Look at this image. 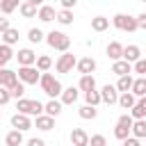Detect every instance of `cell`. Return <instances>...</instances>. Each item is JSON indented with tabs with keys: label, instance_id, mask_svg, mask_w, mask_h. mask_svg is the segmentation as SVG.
<instances>
[{
	"label": "cell",
	"instance_id": "obj_43",
	"mask_svg": "<svg viewBox=\"0 0 146 146\" xmlns=\"http://www.w3.org/2000/svg\"><path fill=\"white\" fill-rule=\"evenodd\" d=\"M27 146H46V141L39 137H32V139H27Z\"/></svg>",
	"mask_w": 146,
	"mask_h": 146
},
{
	"label": "cell",
	"instance_id": "obj_10",
	"mask_svg": "<svg viewBox=\"0 0 146 146\" xmlns=\"http://www.w3.org/2000/svg\"><path fill=\"white\" fill-rule=\"evenodd\" d=\"M16 59H18L21 66H36V52H34L32 48H23V50H18Z\"/></svg>",
	"mask_w": 146,
	"mask_h": 146
},
{
	"label": "cell",
	"instance_id": "obj_30",
	"mask_svg": "<svg viewBox=\"0 0 146 146\" xmlns=\"http://www.w3.org/2000/svg\"><path fill=\"white\" fill-rule=\"evenodd\" d=\"M119 105H121L123 110H132V107L137 105V98H135L132 94H121V96H119Z\"/></svg>",
	"mask_w": 146,
	"mask_h": 146
},
{
	"label": "cell",
	"instance_id": "obj_22",
	"mask_svg": "<svg viewBox=\"0 0 146 146\" xmlns=\"http://www.w3.org/2000/svg\"><path fill=\"white\" fill-rule=\"evenodd\" d=\"M78 89L80 91H94L96 89V78L94 75H80V82H78Z\"/></svg>",
	"mask_w": 146,
	"mask_h": 146
},
{
	"label": "cell",
	"instance_id": "obj_44",
	"mask_svg": "<svg viewBox=\"0 0 146 146\" xmlns=\"http://www.w3.org/2000/svg\"><path fill=\"white\" fill-rule=\"evenodd\" d=\"M123 146H141V141H139L137 137H128V139L123 141Z\"/></svg>",
	"mask_w": 146,
	"mask_h": 146
},
{
	"label": "cell",
	"instance_id": "obj_11",
	"mask_svg": "<svg viewBox=\"0 0 146 146\" xmlns=\"http://www.w3.org/2000/svg\"><path fill=\"white\" fill-rule=\"evenodd\" d=\"M96 59L94 57H82V59H78V64H75V68H78V73L80 75H91L94 71H96Z\"/></svg>",
	"mask_w": 146,
	"mask_h": 146
},
{
	"label": "cell",
	"instance_id": "obj_29",
	"mask_svg": "<svg viewBox=\"0 0 146 146\" xmlns=\"http://www.w3.org/2000/svg\"><path fill=\"white\" fill-rule=\"evenodd\" d=\"M14 57V50H11V46H0V68H7V62Z\"/></svg>",
	"mask_w": 146,
	"mask_h": 146
},
{
	"label": "cell",
	"instance_id": "obj_41",
	"mask_svg": "<svg viewBox=\"0 0 146 146\" xmlns=\"http://www.w3.org/2000/svg\"><path fill=\"white\" fill-rule=\"evenodd\" d=\"M7 30H11V25H9V18H5V16H0V34H5Z\"/></svg>",
	"mask_w": 146,
	"mask_h": 146
},
{
	"label": "cell",
	"instance_id": "obj_34",
	"mask_svg": "<svg viewBox=\"0 0 146 146\" xmlns=\"http://www.w3.org/2000/svg\"><path fill=\"white\" fill-rule=\"evenodd\" d=\"M55 21L62 23V25H71V23H73V11H68V9H59Z\"/></svg>",
	"mask_w": 146,
	"mask_h": 146
},
{
	"label": "cell",
	"instance_id": "obj_26",
	"mask_svg": "<svg viewBox=\"0 0 146 146\" xmlns=\"http://www.w3.org/2000/svg\"><path fill=\"white\" fill-rule=\"evenodd\" d=\"M23 144V132L18 130H9L5 135V146H21Z\"/></svg>",
	"mask_w": 146,
	"mask_h": 146
},
{
	"label": "cell",
	"instance_id": "obj_9",
	"mask_svg": "<svg viewBox=\"0 0 146 146\" xmlns=\"http://www.w3.org/2000/svg\"><path fill=\"white\" fill-rule=\"evenodd\" d=\"M21 14L25 16V18H34L36 14H39V9H41V2L39 0H25V2H21Z\"/></svg>",
	"mask_w": 146,
	"mask_h": 146
},
{
	"label": "cell",
	"instance_id": "obj_35",
	"mask_svg": "<svg viewBox=\"0 0 146 146\" xmlns=\"http://www.w3.org/2000/svg\"><path fill=\"white\" fill-rule=\"evenodd\" d=\"M18 7H21V5H18V0H2V2H0V11H2L5 16H7V14H11V11H14V9H18Z\"/></svg>",
	"mask_w": 146,
	"mask_h": 146
},
{
	"label": "cell",
	"instance_id": "obj_33",
	"mask_svg": "<svg viewBox=\"0 0 146 146\" xmlns=\"http://www.w3.org/2000/svg\"><path fill=\"white\" fill-rule=\"evenodd\" d=\"M50 66H52V59H50L48 55H39V57H36V68H39L41 73H48Z\"/></svg>",
	"mask_w": 146,
	"mask_h": 146
},
{
	"label": "cell",
	"instance_id": "obj_23",
	"mask_svg": "<svg viewBox=\"0 0 146 146\" xmlns=\"http://www.w3.org/2000/svg\"><path fill=\"white\" fill-rule=\"evenodd\" d=\"M130 116H132L135 121H141V119H146V100H144V98H139V100H137V105L130 110Z\"/></svg>",
	"mask_w": 146,
	"mask_h": 146
},
{
	"label": "cell",
	"instance_id": "obj_21",
	"mask_svg": "<svg viewBox=\"0 0 146 146\" xmlns=\"http://www.w3.org/2000/svg\"><path fill=\"white\" fill-rule=\"evenodd\" d=\"M132 84H135V78H132V75H123V78H119V82H116L114 87H116V91H121V94H130V91H132Z\"/></svg>",
	"mask_w": 146,
	"mask_h": 146
},
{
	"label": "cell",
	"instance_id": "obj_16",
	"mask_svg": "<svg viewBox=\"0 0 146 146\" xmlns=\"http://www.w3.org/2000/svg\"><path fill=\"white\" fill-rule=\"evenodd\" d=\"M123 48H125V46H121L119 41H112V43H107L105 52H107V57H110L112 62H119V59H123Z\"/></svg>",
	"mask_w": 146,
	"mask_h": 146
},
{
	"label": "cell",
	"instance_id": "obj_13",
	"mask_svg": "<svg viewBox=\"0 0 146 146\" xmlns=\"http://www.w3.org/2000/svg\"><path fill=\"white\" fill-rule=\"evenodd\" d=\"M11 128L14 130H18V132H25V130H30L32 128V121H30V116H25V114H14L11 116Z\"/></svg>",
	"mask_w": 146,
	"mask_h": 146
},
{
	"label": "cell",
	"instance_id": "obj_31",
	"mask_svg": "<svg viewBox=\"0 0 146 146\" xmlns=\"http://www.w3.org/2000/svg\"><path fill=\"white\" fill-rule=\"evenodd\" d=\"M78 114H80V119L89 121V119H96V116H98V110L91 107V105H82V107L78 110Z\"/></svg>",
	"mask_w": 146,
	"mask_h": 146
},
{
	"label": "cell",
	"instance_id": "obj_27",
	"mask_svg": "<svg viewBox=\"0 0 146 146\" xmlns=\"http://www.w3.org/2000/svg\"><path fill=\"white\" fill-rule=\"evenodd\" d=\"M110 27V18H105V16H94L91 18V30L94 32H105Z\"/></svg>",
	"mask_w": 146,
	"mask_h": 146
},
{
	"label": "cell",
	"instance_id": "obj_6",
	"mask_svg": "<svg viewBox=\"0 0 146 146\" xmlns=\"http://www.w3.org/2000/svg\"><path fill=\"white\" fill-rule=\"evenodd\" d=\"M112 23H114L116 30H123V32H135V30H139V27H137V18H135V16H128V14H116V16L112 18Z\"/></svg>",
	"mask_w": 146,
	"mask_h": 146
},
{
	"label": "cell",
	"instance_id": "obj_2",
	"mask_svg": "<svg viewBox=\"0 0 146 146\" xmlns=\"http://www.w3.org/2000/svg\"><path fill=\"white\" fill-rule=\"evenodd\" d=\"M46 43H48L50 48L59 50V52H68L71 36H68V34H64V32H59V30H50V32L46 34Z\"/></svg>",
	"mask_w": 146,
	"mask_h": 146
},
{
	"label": "cell",
	"instance_id": "obj_42",
	"mask_svg": "<svg viewBox=\"0 0 146 146\" xmlns=\"http://www.w3.org/2000/svg\"><path fill=\"white\" fill-rule=\"evenodd\" d=\"M135 18H137V27L139 30H146V11L139 14V16H135Z\"/></svg>",
	"mask_w": 146,
	"mask_h": 146
},
{
	"label": "cell",
	"instance_id": "obj_18",
	"mask_svg": "<svg viewBox=\"0 0 146 146\" xmlns=\"http://www.w3.org/2000/svg\"><path fill=\"white\" fill-rule=\"evenodd\" d=\"M112 73H114V75H119V78L130 75V73H132V64H128L125 59H119V62H114V64H112Z\"/></svg>",
	"mask_w": 146,
	"mask_h": 146
},
{
	"label": "cell",
	"instance_id": "obj_28",
	"mask_svg": "<svg viewBox=\"0 0 146 146\" xmlns=\"http://www.w3.org/2000/svg\"><path fill=\"white\" fill-rule=\"evenodd\" d=\"M18 39H21V34H18L16 27H11V30H7V32L2 34V43H5V46H14V43H18Z\"/></svg>",
	"mask_w": 146,
	"mask_h": 146
},
{
	"label": "cell",
	"instance_id": "obj_12",
	"mask_svg": "<svg viewBox=\"0 0 146 146\" xmlns=\"http://www.w3.org/2000/svg\"><path fill=\"white\" fill-rule=\"evenodd\" d=\"M89 135L84 128H73L71 130V146H89Z\"/></svg>",
	"mask_w": 146,
	"mask_h": 146
},
{
	"label": "cell",
	"instance_id": "obj_25",
	"mask_svg": "<svg viewBox=\"0 0 146 146\" xmlns=\"http://www.w3.org/2000/svg\"><path fill=\"white\" fill-rule=\"evenodd\" d=\"M135 98H146V78H135V84H132V91H130Z\"/></svg>",
	"mask_w": 146,
	"mask_h": 146
},
{
	"label": "cell",
	"instance_id": "obj_36",
	"mask_svg": "<svg viewBox=\"0 0 146 146\" xmlns=\"http://www.w3.org/2000/svg\"><path fill=\"white\" fill-rule=\"evenodd\" d=\"M27 39H30V43H41V41L46 39V34H43L39 27H30V32H27Z\"/></svg>",
	"mask_w": 146,
	"mask_h": 146
},
{
	"label": "cell",
	"instance_id": "obj_17",
	"mask_svg": "<svg viewBox=\"0 0 146 146\" xmlns=\"http://www.w3.org/2000/svg\"><path fill=\"white\" fill-rule=\"evenodd\" d=\"M36 18H39L41 23H50V21H55V18H57V11H55V7H50V5H41V9H39Z\"/></svg>",
	"mask_w": 146,
	"mask_h": 146
},
{
	"label": "cell",
	"instance_id": "obj_1",
	"mask_svg": "<svg viewBox=\"0 0 146 146\" xmlns=\"http://www.w3.org/2000/svg\"><path fill=\"white\" fill-rule=\"evenodd\" d=\"M39 87H41V91H43L46 96H50V98H57V96H62V91H64L62 82H59L55 75H50V73H41Z\"/></svg>",
	"mask_w": 146,
	"mask_h": 146
},
{
	"label": "cell",
	"instance_id": "obj_37",
	"mask_svg": "<svg viewBox=\"0 0 146 146\" xmlns=\"http://www.w3.org/2000/svg\"><path fill=\"white\" fill-rule=\"evenodd\" d=\"M84 100H87V105H91V107H96L98 103H103V98H100V91H87L84 94Z\"/></svg>",
	"mask_w": 146,
	"mask_h": 146
},
{
	"label": "cell",
	"instance_id": "obj_45",
	"mask_svg": "<svg viewBox=\"0 0 146 146\" xmlns=\"http://www.w3.org/2000/svg\"><path fill=\"white\" fill-rule=\"evenodd\" d=\"M73 7H75V0H62V9H68L71 11Z\"/></svg>",
	"mask_w": 146,
	"mask_h": 146
},
{
	"label": "cell",
	"instance_id": "obj_47",
	"mask_svg": "<svg viewBox=\"0 0 146 146\" xmlns=\"http://www.w3.org/2000/svg\"><path fill=\"white\" fill-rule=\"evenodd\" d=\"M144 100H146V98H144Z\"/></svg>",
	"mask_w": 146,
	"mask_h": 146
},
{
	"label": "cell",
	"instance_id": "obj_20",
	"mask_svg": "<svg viewBox=\"0 0 146 146\" xmlns=\"http://www.w3.org/2000/svg\"><path fill=\"white\" fill-rule=\"evenodd\" d=\"M62 107H64V105H62V100L50 98V100L43 105V112H46L48 116H52V119H55V116H59V114H62Z\"/></svg>",
	"mask_w": 146,
	"mask_h": 146
},
{
	"label": "cell",
	"instance_id": "obj_15",
	"mask_svg": "<svg viewBox=\"0 0 146 146\" xmlns=\"http://www.w3.org/2000/svg\"><path fill=\"white\" fill-rule=\"evenodd\" d=\"M123 59H125L128 64H137V62L141 59V50H139V46H135V43L125 46V48H123Z\"/></svg>",
	"mask_w": 146,
	"mask_h": 146
},
{
	"label": "cell",
	"instance_id": "obj_40",
	"mask_svg": "<svg viewBox=\"0 0 146 146\" xmlns=\"http://www.w3.org/2000/svg\"><path fill=\"white\" fill-rule=\"evenodd\" d=\"M9 100H11V94H9V89L0 87V105H7Z\"/></svg>",
	"mask_w": 146,
	"mask_h": 146
},
{
	"label": "cell",
	"instance_id": "obj_24",
	"mask_svg": "<svg viewBox=\"0 0 146 146\" xmlns=\"http://www.w3.org/2000/svg\"><path fill=\"white\" fill-rule=\"evenodd\" d=\"M36 128L43 130V132H48V130L55 128V119L48 116V114H41V116H36Z\"/></svg>",
	"mask_w": 146,
	"mask_h": 146
},
{
	"label": "cell",
	"instance_id": "obj_38",
	"mask_svg": "<svg viewBox=\"0 0 146 146\" xmlns=\"http://www.w3.org/2000/svg\"><path fill=\"white\" fill-rule=\"evenodd\" d=\"M9 94H11V98L21 100V98H23V94H25V84H23V82L18 80V82H16V84H14L11 89H9Z\"/></svg>",
	"mask_w": 146,
	"mask_h": 146
},
{
	"label": "cell",
	"instance_id": "obj_7",
	"mask_svg": "<svg viewBox=\"0 0 146 146\" xmlns=\"http://www.w3.org/2000/svg\"><path fill=\"white\" fill-rule=\"evenodd\" d=\"M78 64V59H75V55L73 52H62L59 55V59H57V64H55V68H57V73H62V75H66V73H71L73 71V66Z\"/></svg>",
	"mask_w": 146,
	"mask_h": 146
},
{
	"label": "cell",
	"instance_id": "obj_14",
	"mask_svg": "<svg viewBox=\"0 0 146 146\" xmlns=\"http://www.w3.org/2000/svg\"><path fill=\"white\" fill-rule=\"evenodd\" d=\"M16 82H18V75H16V71H11V68H0V87H5V89H11Z\"/></svg>",
	"mask_w": 146,
	"mask_h": 146
},
{
	"label": "cell",
	"instance_id": "obj_32",
	"mask_svg": "<svg viewBox=\"0 0 146 146\" xmlns=\"http://www.w3.org/2000/svg\"><path fill=\"white\" fill-rule=\"evenodd\" d=\"M132 137H137V139H144L146 137V119L132 123Z\"/></svg>",
	"mask_w": 146,
	"mask_h": 146
},
{
	"label": "cell",
	"instance_id": "obj_3",
	"mask_svg": "<svg viewBox=\"0 0 146 146\" xmlns=\"http://www.w3.org/2000/svg\"><path fill=\"white\" fill-rule=\"evenodd\" d=\"M16 110H18V114H25V116H41V114H46L43 112V103L30 100V98L16 100Z\"/></svg>",
	"mask_w": 146,
	"mask_h": 146
},
{
	"label": "cell",
	"instance_id": "obj_46",
	"mask_svg": "<svg viewBox=\"0 0 146 146\" xmlns=\"http://www.w3.org/2000/svg\"><path fill=\"white\" fill-rule=\"evenodd\" d=\"M144 59H146V57H144Z\"/></svg>",
	"mask_w": 146,
	"mask_h": 146
},
{
	"label": "cell",
	"instance_id": "obj_4",
	"mask_svg": "<svg viewBox=\"0 0 146 146\" xmlns=\"http://www.w3.org/2000/svg\"><path fill=\"white\" fill-rule=\"evenodd\" d=\"M132 123H135V119L130 114H121L116 121V128H114V137L119 141H125L128 137H132Z\"/></svg>",
	"mask_w": 146,
	"mask_h": 146
},
{
	"label": "cell",
	"instance_id": "obj_5",
	"mask_svg": "<svg viewBox=\"0 0 146 146\" xmlns=\"http://www.w3.org/2000/svg\"><path fill=\"white\" fill-rule=\"evenodd\" d=\"M16 75H18V80H21L23 84H36V82L41 80V71H39L36 66H18Z\"/></svg>",
	"mask_w": 146,
	"mask_h": 146
},
{
	"label": "cell",
	"instance_id": "obj_39",
	"mask_svg": "<svg viewBox=\"0 0 146 146\" xmlns=\"http://www.w3.org/2000/svg\"><path fill=\"white\" fill-rule=\"evenodd\" d=\"M89 146H107V141H105L103 135H94V137L89 139Z\"/></svg>",
	"mask_w": 146,
	"mask_h": 146
},
{
	"label": "cell",
	"instance_id": "obj_8",
	"mask_svg": "<svg viewBox=\"0 0 146 146\" xmlns=\"http://www.w3.org/2000/svg\"><path fill=\"white\" fill-rule=\"evenodd\" d=\"M119 91H116V87L114 84H105L103 89H100V98H103V103L105 105H116L119 103Z\"/></svg>",
	"mask_w": 146,
	"mask_h": 146
},
{
	"label": "cell",
	"instance_id": "obj_19",
	"mask_svg": "<svg viewBox=\"0 0 146 146\" xmlns=\"http://www.w3.org/2000/svg\"><path fill=\"white\" fill-rule=\"evenodd\" d=\"M78 91H80L78 87H66V89L62 91V96H59V100H62V105H73V103L78 100V96H80Z\"/></svg>",
	"mask_w": 146,
	"mask_h": 146
}]
</instances>
